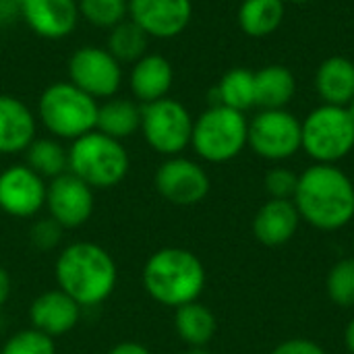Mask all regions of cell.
I'll return each mask as SVG.
<instances>
[{
    "instance_id": "5bb4252c",
    "label": "cell",
    "mask_w": 354,
    "mask_h": 354,
    "mask_svg": "<svg viewBox=\"0 0 354 354\" xmlns=\"http://www.w3.org/2000/svg\"><path fill=\"white\" fill-rule=\"evenodd\" d=\"M46 180L27 164L0 172V209L15 218H31L46 205Z\"/></svg>"
},
{
    "instance_id": "4fadbf2b",
    "label": "cell",
    "mask_w": 354,
    "mask_h": 354,
    "mask_svg": "<svg viewBox=\"0 0 354 354\" xmlns=\"http://www.w3.org/2000/svg\"><path fill=\"white\" fill-rule=\"evenodd\" d=\"M46 207L50 209V218L62 228H79L93 212V191L73 172H64L50 180Z\"/></svg>"
},
{
    "instance_id": "e0dca14e",
    "label": "cell",
    "mask_w": 354,
    "mask_h": 354,
    "mask_svg": "<svg viewBox=\"0 0 354 354\" xmlns=\"http://www.w3.org/2000/svg\"><path fill=\"white\" fill-rule=\"evenodd\" d=\"M127 81L135 102L143 106L168 97L174 85V68L166 56L158 52H147L145 56H141L137 62L131 64Z\"/></svg>"
},
{
    "instance_id": "6da1fadb",
    "label": "cell",
    "mask_w": 354,
    "mask_h": 354,
    "mask_svg": "<svg viewBox=\"0 0 354 354\" xmlns=\"http://www.w3.org/2000/svg\"><path fill=\"white\" fill-rule=\"evenodd\" d=\"M301 220L317 230H340L354 218V185L334 164H313L299 174L292 197Z\"/></svg>"
},
{
    "instance_id": "30bf717a",
    "label": "cell",
    "mask_w": 354,
    "mask_h": 354,
    "mask_svg": "<svg viewBox=\"0 0 354 354\" xmlns=\"http://www.w3.org/2000/svg\"><path fill=\"white\" fill-rule=\"evenodd\" d=\"M68 81L93 100H110L124 81L122 64L100 46H81L68 58Z\"/></svg>"
},
{
    "instance_id": "603a6c76",
    "label": "cell",
    "mask_w": 354,
    "mask_h": 354,
    "mask_svg": "<svg viewBox=\"0 0 354 354\" xmlns=\"http://www.w3.org/2000/svg\"><path fill=\"white\" fill-rule=\"evenodd\" d=\"M284 0H243L239 6V25L249 37H268L284 21Z\"/></svg>"
},
{
    "instance_id": "ac0fdd59",
    "label": "cell",
    "mask_w": 354,
    "mask_h": 354,
    "mask_svg": "<svg viewBox=\"0 0 354 354\" xmlns=\"http://www.w3.org/2000/svg\"><path fill=\"white\" fill-rule=\"evenodd\" d=\"M81 317V307L60 288L39 295L29 307V319L35 330L54 338L71 332Z\"/></svg>"
},
{
    "instance_id": "4316f807",
    "label": "cell",
    "mask_w": 354,
    "mask_h": 354,
    "mask_svg": "<svg viewBox=\"0 0 354 354\" xmlns=\"http://www.w3.org/2000/svg\"><path fill=\"white\" fill-rule=\"evenodd\" d=\"M147 46H149L147 33L137 23H133L131 19H124L122 23H118L116 27H112L108 31L106 50L120 64H133V62H137L141 56L147 54Z\"/></svg>"
},
{
    "instance_id": "5b68a950",
    "label": "cell",
    "mask_w": 354,
    "mask_h": 354,
    "mask_svg": "<svg viewBox=\"0 0 354 354\" xmlns=\"http://www.w3.org/2000/svg\"><path fill=\"white\" fill-rule=\"evenodd\" d=\"M131 160L122 141L112 139L97 129L71 141L68 172L91 189L116 187L129 172Z\"/></svg>"
},
{
    "instance_id": "7a4b0ae2",
    "label": "cell",
    "mask_w": 354,
    "mask_h": 354,
    "mask_svg": "<svg viewBox=\"0 0 354 354\" xmlns=\"http://www.w3.org/2000/svg\"><path fill=\"white\" fill-rule=\"evenodd\" d=\"M118 270L112 255L95 243L68 245L56 259V282L79 307L104 303L116 288Z\"/></svg>"
},
{
    "instance_id": "f546056e",
    "label": "cell",
    "mask_w": 354,
    "mask_h": 354,
    "mask_svg": "<svg viewBox=\"0 0 354 354\" xmlns=\"http://www.w3.org/2000/svg\"><path fill=\"white\" fill-rule=\"evenodd\" d=\"M0 354H56V346L50 336L31 328L10 336Z\"/></svg>"
},
{
    "instance_id": "8fae6325",
    "label": "cell",
    "mask_w": 354,
    "mask_h": 354,
    "mask_svg": "<svg viewBox=\"0 0 354 354\" xmlns=\"http://www.w3.org/2000/svg\"><path fill=\"white\" fill-rule=\"evenodd\" d=\"M158 193L174 205H195L209 193V176L197 162L180 156L168 158L156 172Z\"/></svg>"
},
{
    "instance_id": "52a82bcc",
    "label": "cell",
    "mask_w": 354,
    "mask_h": 354,
    "mask_svg": "<svg viewBox=\"0 0 354 354\" xmlns=\"http://www.w3.org/2000/svg\"><path fill=\"white\" fill-rule=\"evenodd\" d=\"M303 145L317 164H336L354 149V118L346 106L322 104L301 122Z\"/></svg>"
},
{
    "instance_id": "277c9868",
    "label": "cell",
    "mask_w": 354,
    "mask_h": 354,
    "mask_svg": "<svg viewBox=\"0 0 354 354\" xmlns=\"http://www.w3.org/2000/svg\"><path fill=\"white\" fill-rule=\"evenodd\" d=\"M97 108L100 102L71 81H54L41 91L35 116L50 137L75 141L95 131Z\"/></svg>"
},
{
    "instance_id": "ffe728a7",
    "label": "cell",
    "mask_w": 354,
    "mask_h": 354,
    "mask_svg": "<svg viewBox=\"0 0 354 354\" xmlns=\"http://www.w3.org/2000/svg\"><path fill=\"white\" fill-rule=\"evenodd\" d=\"M315 89L324 104L348 106L354 97V62L346 56L326 58L315 73Z\"/></svg>"
},
{
    "instance_id": "cb8c5ba5",
    "label": "cell",
    "mask_w": 354,
    "mask_h": 354,
    "mask_svg": "<svg viewBox=\"0 0 354 354\" xmlns=\"http://www.w3.org/2000/svg\"><path fill=\"white\" fill-rule=\"evenodd\" d=\"M174 328L183 342H187L191 348L205 346L216 334V315L201 303L193 301L189 305H183L176 309L174 315Z\"/></svg>"
},
{
    "instance_id": "e575fe53",
    "label": "cell",
    "mask_w": 354,
    "mask_h": 354,
    "mask_svg": "<svg viewBox=\"0 0 354 354\" xmlns=\"http://www.w3.org/2000/svg\"><path fill=\"white\" fill-rule=\"evenodd\" d=\"M108 354H151L145 346L135 344V342H122L118 346H114Z\"/></svg>"
},
{
    "instance_id": "ba28073f",
    "label": "cell",
    "mask_w": 354,
    "mask_h": 354,
    "mask_svg": "<svg viewBox=\"0 0 354 354\" xmlns=\"http://www.w3.org/2000/svg\"><path fill=\"white\" fill-rule=\"evenodd\" d=\"M193 116L174 97H162L141 106V135L145 143L162 156H178L191 145Z\"/></svg>"
},
{
    "instance_id": "7402d4cb",
    "label": "cell",
    "mask_w": 354,
    "mask_h": 354,
    "mask_svg": "<svg viewBox=\"0 0 354 354\" xmlns=\"http://www.w3.org/2000/svg\"><path fill=\"white\" fill-rule=\"evenodd\" d=\"M141 127V104L131 97H110L97 108L95 129L112 139H127Z\"/></svg>"
},
{
    "instance_id": "9a60e30c",
    "label": "cell",
    "mask_w": 354,
    "mask_h": 354,
    "mask_svg": "<svg viewBox=\"0 0 354 354\" xmlns=\"http://www.w3.org/2000/svg\"><path fill=\"white\" fill-rule=\"evenodd\" d=\"M21 19L44 39H64L73 35L81 17L77 0H23Z\"/></svg>"
},
{
    "instance_id": "1f68e13d",
    "label": "cell",
    "mask_w": 354,
    "mask_h": 354,
    "mask_svg": "<svg viewBox=\"0 0 354 354\" xmlns=\"http://www.w3.org/2000/svg\"><path fill=\"white\" fill-rule=\"evenodd\" d=\"M60 234H62V226L58 222H54L52 218L50 220H39L33 228H31V243L37 247V249H52L58 245L60 241Z\"/></svg>"
},
{
    "instance_id": "44dd1931",
    "label": "cell",
    "mask_w": 354,
    "mask_h": 354,
    "mask_svg": "<svg viewBox=\"0 0 354 354\" xmlns=\"http://www.w3.org/2000/svg\"><path fill=\"white\" fill-rule=\"evenodd\" d=\"M297 93V79L290 68L270 64L255 73V106L261 110L286 108Z\"/></svg>"
},
{
    "instance_id": "8d00e7d4",
    "label": "cell",
    "mask_w": 354,
    "mask_h": 354,
    "mask_svg": "<svg viewBox=\"0 0 354 354\" xmlns=\"http://www.w3.org/2000/svg\"><path fill=\"white\" fill-rule=\"evenodd\" d=\"M344 344L348 348V353L354 354V319L346 326V332H344Z\"/></svg>"
},
{
    "instance_id": "d6986e66",
    "label": "cell",
    "mask_w": 354,
    "mask_h": 354,
    "mask_svg": "<svg viewBox=\"0 0 354 354\" xmlns=\"http://www.w3.org/2000/svg\"><path fill=\"white\" fill-rule=\"evenodd\" d=\"M301 214L290 199L266 201L253 218V234L266 247L286 245L299 230Z\"/></svg>"
},
{
    "instance_id": "f35d334b",
    "label": "cell",
    "mask_w": 354,
    "mask_h": 354,
    "mask_svg": "<svg viewBox=\"0 0 354 354\" xmlns=\"http://www.w3.org/2000/svg\"><path fill=\"white\" fill-rule=\"evenodd\" d=\"M284 2H292V4H307V2H313V0H284Z\"/></svg>"
},
{
    "instance_id": "74e56055",
    "label": "cell",
    "mask_w": 354,
    "mask_h": 354,
    "mask_svg": "<svg viewBox=\"0 0 354 354\" xmlns=\"http://www.w3.org/2000/svg\"><path fill=\"white\" fill-rule=\"evenodd\" d=\"M185 354H209L205 351V346H195V348H189Z\"/></svg>"
},
{
    "instance_id": "f1b7e54d",
    "label": "cell",
    "mask_w": 354,
    "mask_h": 354,
    "mask_svg": "<svg viewBox=\"0 0 354 354\" xmlns=\"http://www.w3.org/2000/svg\"><path fill=\"white\" fill-rule=\"evenodd\" d=\"M328 297L338 307H354V259H340L328 274L326 280Z\"/></svg>"
},
{
    "instance_id": "8992f818",
    "label": "cell",
    "mask_w": 354,
    "mask_h": 354,
    "mask_svg": "<svg viewBox=\"0 0 354 354\" xmlns=\"http://www.w3.org/2000/svg\"><path fill=\"white\" fill-rule=\"evenodd\" d=\"M249 139V120L245 112L212 104L193 122L191 147L195 153L212 164H224L234 160Z\"/></svg>"
},
{
    "instance_id": "836d02e7",
    "label": "cell",
    "mask_w": 354,
    "mask_h": 354,
    "mask_svg": "<svg viewBox=\"0 0 354 354\" xmlns=\"http://www.w3.org/2000/svg\"><path fill=\"white\" fill-rule=\"evenodd\" d=\"M21 19V0H0V27L12 25Z\"/></svg>"
},
{
    "instance_id": "83f0119b",
    "label": "cell",
    "mask_w": 354,
    "mask_h": 354,
    "mask_svg": "<svg viewBox=\"0 0 354 354\" xmlns=\"http://www.w3.org/2000/svg\"><path fill=\"white\" fill-rule=\"evenodd\" d=\"M77 6L83 21L106 31L129 19V0H77Z\"/></svg>"
},
{
    "instance_id": "484cf974",
    "label": "cell",
    "mask_w": 354,
    "mask_h": 354,
    "mask_svg": "<svg viewBox=\"0 0 354 354\" xmlns=\"http://www.w3.org/2000/svg\"><path fill=\"white\" fill-rule=\"evenodd\" d=\"M214 104L245 112L255 106V73L249 68H230L214 89Z\"/></svg>"
},
{
    "instance_id": "d6a6232c",
    "label": "cell",
    "mask_w": 354,
    "mask_h": 354,
    "mask_svg": "<svg viewBox=\"0 0 354 354\" xmlns=\"http://www.w3.org/2000/svg\"><path fill=\"white\" fill-rule=\"evenodd\" d=\"M272 354H328L317 342L307 338H290L282 344H278Z\"/></svg>"
},
{
    "instance_id": "2e32d148",
    "label": "cell",
    "mask_w": 354,
    "mask_h": 354,
    "mask_svg": "<svg viewBox=\"0 0 354 354\" xmlns=\"http://www.w3.org/2000/svg\"><path fill=\"white\" fill-rule=\"evenodd\" d=\"M37 135V116L17 95L0 93V153L25 151Z\"/></svg>"
},
{
    "instance_id": "9c48e42d",
    "label": "cell",
    "mask_w": 354,
    "mask_h": 354,
    "mask_svg": "<svg viewBox=\"0 0 354 354\" xmlns=\"http://www.w3.org/2000/svg\"><path fill=\"white\" fill-rule=\"evenodd\" d=\"M247 145L263 160L282 162L292 158L303 145L301 120L286 108L261 110L249 122Z\"/></svg>"
},
{
    "instance_id": "3957f363",
    "label": "cell",
    "mask_w": 354,
    "mask_h": 354,
    "mask_svg": "<svg viewBox=\"0 0 354 354\" xmlns=\"http://www.w3.org/2000/svg\"><path fill=\"white\" fill-rule=\"evenodd\" d=\"M147 295L166 307H183L199 299L205 286V268L187 249L168 247L156 251L143 268Z\"/></svg>"
},
{
    "instance_id": "4dcf8cb0",
    "label": "cell",
    "mask_w": 354,
    "mask_h": 354,
    "mask_svg": "<svg viewBox=\"0 0 354 354\" xmlns=\"http://www.w3.org/2000/svg\"><path fill=\"white\" fill-rule=\"evenodd\" d=\"M299 176L288 168H272L266 174V191L270 199H290L297 193Z\"/></svg>"
},
{
    "instance_id": "7c38bea8",
    "label": "cell",
    "mask_w": 354,
    "mask_h": 354,
    "mask_svg": "<svg viewBox=\"0 0 354 354\" xmlns=\"http://www.w3.org/2000/svg\"><path fill=\"white\" fill-rule=\"evenodd\" d=\"M129 19L149 39H172L189 27L193 0H129Z\"/></svg>"
},
{
    "instance_id": "d590c367",
    "label": "cell",
    "mask_w": 354,
    "mask_h": 354,
    "mask_svg": "<svg viewBox=\"0 0 354 354\" xmlns=\"http://www.w3.org/2000/svg\"><path fill=\"white\" fill-rule=\"evenodd\" d=\"M8 295H10V278H8V272L0 268V307L6 303Z\"/></svg>"
},
{
    "instance_id": "d4e9b609",
    "label": "cell",
    "mask_w": 354,
    "mask_h": 354,
    "mask_svg": "<svg viewBox=\"0 0 354 354\" xmlns=\"http://www.w3.org/2000/svg\"><path fill=\"white\" fill-rule=\"evenodd\" d=\"M25 164L41 178L52 180L68 172V149L56 137H35L25 149Z\"/></svg>"
},
{
    "instance_id": "ab89813d",
    "label": "cell",
    "mask_w": 354,
    "mask_h": 354,
    "mask_svg": "<svg viewBox=\"0 0 354 354\" xmlns=\"http://www.w3.org/2000/svg\"><path fill=\"white\" fill-rule=\"evenodd\" d=\"M346 108H348V112L353 114V118H354V97H353V100H351V104H348Z\"/></svg>"
}]
</instances>
